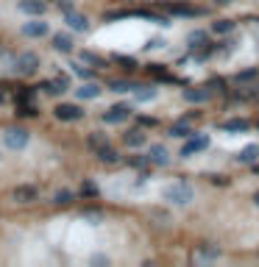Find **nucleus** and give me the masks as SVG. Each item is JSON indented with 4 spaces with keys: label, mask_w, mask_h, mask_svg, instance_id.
Segmentation results:
<instances>
[{
    "label": "nucleus",
    "mask_w": 259,
    "mask_h": 267,
    "mask_svg": "<svg viewBox=\"0 0 259 267\" xmlns=\"http://www.w3.org/2000/svg\"><path fill=\"white\" fill-rule=\"evenodd\" d=\"M164 200L173 203V206H187V203H192V187L184 184V181L170 184V187L164 190Z\"/></svg>",
    "instance_id": "obj_1"
},
{
    "label": "nucleus",
    "mask_w": 259,
    "mask_h": 267,
    "mask_svg": "<svg viewBox=\"0 0 259 267\" xmlns=\"http://www.w3.org/2000/svg\"><path fill=\"white\" fill-rule=\"evenodd\" d=\"M36 67H39V56H36V53H23V56H17V61H14L17 75H34Z\"/></svg>",
    "instance_id": "obj_2"
},
{
    "label": "nucleus",
    "mask_w": 259,
    "mask_h": 267,
    "mask_svg": "<svg viewBox=\"0 0 259 267\" xmlns=\"http://www.w3.org/2000/svg\"><path fill=\"white\" fill-rule=\"evenodd\" d=\"M6 145L11 150H23L28 145V131L26 128H9L6 131Z\"/></svg>",
    "instance_id": "obj_3"
},
{
    "label": "nucleus",
    "mask_w": 259,
    "mask_h": 267,
    "mask_svg": "<svg viewBox=\"0 0 259 267\" xmlns=\"http://www.w3.org/2000/svg\"><path fill=\"white\" fill-rule=\"evenodd\" d=\"M56 117H59L61 122L81 120V117H84V109H78V106H73V103H61V106H56Z\"/></svg>",
    "instance_id": "obj_4"
},
{
    "label": "nucleus",
    "mask_w": 259,
    "mask_h": 267,
    "mask_svg": "<svg viewBox=\"0 0 259 267\" xmlns=\"http://www.w3.org/2000/svg\"><path fill=\"white\" fill-rule=\"evenodd\" d=\"M207 145H209V137H187V142H184V147H181V156L198 153V150H204Z\"/></svg>",
    "instance_id": "obj_5"
},
{
    "label": "nucleus",
    "mask_w": 259,
    "mask_h": 267,
    "mask_svg": "<svg viewBox=\"0 0 259 267\" xmlns=\"http://www.w3.org/2000/svg\"><path fill=\"white\" fill-rule=\"evenodd\" d=\"M129 114H131L129 106H112V109H106V112H104V120L106 122H123Z\"/></svg>",
    "instance_id": "obj_6"
},
{
    "label": "nucleus",
    "mask_w": 259,
    "mask_h": 267,
    "mask_svg": "<svg viewBox=\"0 0 259 267\" xmlns=\"http://www.w3.org/2000/svg\"><path fill=\"white\" fill-rule=\"evenodd\" d=\"M67 25L73 28V31H78V34H84V31H89V20H86L84 14L70 11V14H67Z\"/></svg>",
    "instance_id": "obj_7"
},
{
    "label": "nucleus",
    "mask_w": 259,
    "mask_h": 267,
    "mask_svg": "<svg viewBox=\"0 0 259 267\" xmlns=\"http://www.w3.org/2000/svg\"><path fill=\"white\" fill-rule=\"evenodd\" d=\"M148 159H151L154 164H162L164 167V164L170 162V153H167V147L164 145H154L151 150H148Z\"/></svg>",
    "instance_id": "obj_8"
},
{
    "label": "nucleus",
    "mask_w": 259,
    "mask_h": 267,
    "mask_svg": "<svg viewBox=\"0 0 259 267\" xmlns=\"http://www.w3.org/2000/svg\"><path fill=\"white\" fill-rule=\"evenodd\" d=\"M20 11L39 17V14H45V3H42V0H23V3H20Z\"/></svg>",
    "instance_id": "obj_9"
},
{
    "label": "nucleus",
    "mask_w": 259,
    "mask_h": 267,
    "mask_svg": "<svg viewBox=\"0 0 259 267\" xmlns=\"http://www.w3.org/2000/svg\"><path fill=\"white\" fill-rule=\"evenodd\" d=\"M23 34L26 36H45L48 34V23H39V20L36 23H26L23 25Z\"/></svg>",
    "instance_id": "obj_10"
},
{
    "label": "nucleus",
    "mask_w": 259,
    "mask_h": 267,
    "mask_svg": "<svg viewBox=\"0 0 259 267\" xmlns=\"http://www.w3.org/2000/svg\"><path fill=\"white\" fill-rule=\"evenodd\" d=\"M14 200L17 203H31V200H36V190L34 187H17L14 190Z\"/></svg>",
    "instance_id": "obj_11"
},
{
    "label": "nucleus",
    "mask_w": 259,
    "mask_h": 267,
    "mask_svg": "<svg viewBox=\"0 0 259 267\" xmlns=\"http://www.w3.org/2000/svg\"><path fill=\"white\" fill-rule=\"evenodd\" d=\"M98 159H101L104 164H114V162H120V153H117L114 147L104 145V147H98Z\"/></svg>",
    "instance_id": "obj_12"
},
{
    "label": "nucleus",
    "mask_w": 259,
    "mask_h": 267,
    "mask_svg": "<svg viewBox=\"0 0 259 267\" xmlns=\"http://www.w3.org/2000/svg\"><path fill=\"white\" fill-rule=\"evenodd\" d=\"M53 48H56L59 53H70L73 50V39H70L67 34H56L53 36Z\"/></svg>",
    "instance_id": "obj_13"
},
{
    "label": "nucleus",
    "mask_w": 259,
    "mask_h": 267,
    "mask_svg": "<svg viewBox=\"0 0 259 267\" xmlns=\"http://www.w3.org/2000/svg\"><path fill=\"white\" fill-rule=\"evenodd\" d=\"M209 97V89H184V100L190 103H204Z\"/></svg>",
    "instance_id": "obj_14"
},
{
    "label": "nucleus",
    "mask_w": 259,
    "mask_h": 267,
    "mask_svg": "<svg viewBox=\"0 0 259 267\" xmlns=\"http://www.w3.org/2000/svg\"><path fill=\"white\" fill-rule=\"evenodd\" d=\"M76 92H78V97H81V100H92V97L101 95V86H98V84H84L81 89H76Z\"/></svg>",
    "instance_id": "obj_15"
},
{
    "label": "nucleus",
    "mask_w": 259,
    "mask_h": 267,
    "mask_svg": "<svg viewBox=\"0 0 259 267\" xmlns=\"http://www.w3.org/2000/svg\"><path fill=\"white\" fill-rule=\"evenodd\" d=\"M123 139H126V145H129V147H139V145H145V134H142L139 128L129 131V134H126Z\"/></svg>",
    "instance_id": "obj_16"
},
{
    "label": "nucleus",
    "mask_w": 259,
    "mask_h": 267,
    "mask_svg": "<svg viewBox=\"0 0 259 267\" xmlns=\"http://www.w3.org/2000/svg\"><path fill=\"white\" fill-rule=\"evenodd\" d=\"M257 156H259V147L257 145H248V147H242L240 156H237V162L242 164H251V162H257Z\"/></svg>",
    "instance_id": "obj_17"
},
{
    "label": "nucleus",
    "mask_w": 259,
    "mask_h": 267,
    "mask_svg": "<svg viewBox=\"0 0 259 267\" xmlns=\"http://www.w3.org/2000/svg\"><path fill=\"white\" fill-rule=\"evenodd\" d=\"M134 97H137L139 103H148V100L156 97V89H151V86H134Z\"/></svg>",
    "instance_id": "obj_18"
},
{
    "label": "nucleus",
    "mask_w": 259,
    "mask_h": 267,
    "mask_svg": "<svg viewBox=\"0 0 259 267\" xmlns=\"http://www.w3.org/2000/svg\"><path fill=\"white\" fill-rule=\"evenodd\" d=\"M170 137H192V128H190V122H176L170 128Z\"/></svg>",
    "instance_id": "obj_19"
},
{
    "label": "nucleus",
    "mask_w": 259,
    "mask_h": 267,
    "mask_svg": "<svg viewBox=\"0 0 259 267\" xmlns=\"http://www.w3.org/2000/svg\"><path fill=\"white\" fill-rule=\"evenodd\" d=\"M212 31H215V34H232L234 23H232V20H217L215 25H212Z\"/></svg>",
    "instance_id": "obj_20"
},
{
    "label": "nucleus",
    "mask_w": 259,
    "mask_h": 267,
    "mask_svg": "<svg viewBox=\"0 0 259 267\" xmlns=\"http://www.w3.org/2000/svg\"><path fill=\"white\" fill-rule=\"evenodd\" d=\"M226 131H248V120H240V117H234V120H229L223 125Z\"/></svg>",
    "instance_id": "obj_21"
},
{
    "label": "nucleus",
    "mask_w": 259,
    "mask_h": 267,
    "mask_svg": "<svg viewBox=\"0 0 259 267\" xmlns=\"http://www.w3.org/2000/svg\"><path fill=\"white\" fill-rule=\"evenodd\" d=\"M204 42H209L207 31H192V34H190V45H192V48H198V45H204Z\"/></svg>",
    "instance_id": "obj_22"
},
{
    "label": "nucleus",
    "mask_w": 259,
    "mask_h": 267,
    "mask_svg": "<svg viewBox=\"0 0 259 267\" xmlns=\"http://www.w3.org/2000/svg\"><path fill=\"white\" fill-rule=\"evenodd\" d=\"M170 11L173 14H179V17H195V14H198V11L190 9V6H170Z\"/></svg>",
    "instance_id": "obj_23"
},
{
    "label": "nucleus",
    "mask_w": 259,
    "mask_h": 267,
    "mask_svg": "<svg viewBox=\"0 0 259 267\" xmlns=\"http://www.w3.org/2000/svg\"><path fill=\"white\" fill-rule=\"evenodd\" d=\"M257 75H259V70L251 67V70H242V73H237V81H240V84H245V81H254Z\"/></svg>",
    "instance_id": "obj_24"
},
{
    "label": "nucleus",
    "mask_w": 259,
    "mask_h": 267,
    "mask_svg": "<svg viewBox=\"0 0 259 267\" xmlns=\"http://www.w3.org/2000/svg\"><path fill=\"white\" fill-rule=\"evenodd\" d=\"M56 203H59V206H67V203H73V192L70 190H61V192H56Z\"/></svg>",
    "instance_id": "obj_25"
},
{
    "label": "nucleus",
    "mask_w": 259,
    "mask_h": 267,
    "mask_svg": "<svg viewBox=\"0 0 259 267\" xmlns=\"http://www.w3.org/2000/svg\"><path fill=\"white\" fill-rule=\"evenodd\" d=\"M81 195H86V198H95V195H98V187L92 181H84V184H81Z\"/></svg>",
    "instance_id": "obj_26"
},
{
    "label": "nucleus",
    "mask_w": 259,
    "mask_h": 267,
    "mask_svg": "<svg viewBox=\"0 0 259 267\" xmlns=\"http://www.w3.org/2000/svg\"><path fill=\"white\" fill-rule=\"evenodd\" d=\"M89 145H92V147H95V150H98V147L109 145V142H106V137H104V134H98V131H95V134L89 137Z\"/></svg>",
    "instance_id": "obj_27"
},
{
    "label": "nucleus",
    "mask_w": 259,
    "mask_h": 267,
    "mask_svg": "<svg viewBox=\"0 0 259 267\" xmlns=\"http://www.w3.org/2000/svg\"><path fill=\"white\" fill-rule=\"evenodd\" d=\"M198 256L201 259H217V256H220V250H217V248H207V245H204V248L198 250Z\"/></svg>",
    "instance_id": "obj_28"
},
{
    "label": "nucleus",
    "mask_w": 259,
    "mask_h": 267,
    "mask_svg": "<svg viewBox=\"0 0 259 267\" xmlns=\"http://www.w3.org/2000/svg\"><path fill=\"white\" fill-rule=\"evenodd\" d=\"M73 73H76V75H81L84 81H89V78H92V70L81 67V64H73Z\"/></svg>",
    "instance_id": "obj_29"
},
{
    "label": "nucleus",
    "mask_w": 259,
    "mask_h": 267,
    "mask_svg": "<svg viewBox=\"0 0 259 267\" xmlns=\"http://www.w3.org/2000/svg\"><path fill=\"white\" fill-rule=\"evenodd\" d=\"M17 114H20V117H34V114H36V109H34L31 103H23V106L17 109Z\"/></svg>",
    "instance_id": "obj_30"
},
{
    "label": "nucleus",
    "mask_w": 259,
    "mask_h": 267,
    "mask_svg": "<svg viewBox=\"0 0 259 267\" xmlns=\"http://www.w3.org/2000/svg\"><path fill=\"white\" fill-rule=\"evenodd\" d=\"M112 89H114V92H129L131 84H129V81H112Z\"/></svg>",
    "instance_id": "obj_31"
},
{
    "label": "nucleus",
    "mask_w": 259,
    "mask_h": 267,
    "mask_svg": "<svg viewBox=\"0 0 259 267\" xmlns=\"http://www.w3.org/2000/svg\"><path fill=\"white\" fill-rule=\"evenodd\" d=\"M151 73H154L156 78H164V81H170V75H167V70H162L159 64H151Z\"/></svg>",
    "instance_id": "obj_32"
},
{
    "label": "nucleus",
    "mask_w": 259,
    "mask_h": 267,
    "mask_svg": "<svg viewBox=\"0 0 259 267\" xmlns=\"http://www.w3.org/2000/svg\"><path fill=\"white\" fill-rule=\"evenodd\" d=\"M148 162H151V159H145V156H139V159H131V167H145Z\"/></svg>",
    "instance_id": "obj_33"
},
{
    "label": "nucleus",
    "mask_w": 259,
    "mask_h": 267,
    "mask_svg": "<svg viewBox=\"0 0 259 267\" xmlns=\"http://www.w3.org/2000/svg\"><path fill=\"white\" fill-rule=\"evenodd\" d=\"M139 125H145V128H154L156 120H154V117H139Z\"/></svg>",
    "instance_id": "obj_34"
},
{
    "label": "nucleus",
    "mask_w": 259,
    "mask_h": 267,
    "mask_svg": "<svg viewBox=\"0 0 259 267\" xmlns=\"http://www.w3.org/2000/svg\"><path fill=\"white\" fill-rule=\"evenodd\" d=\"M114 61H120L126 67H134V59H129V56H114Z\"/></svg>",
    "instance_id": "obj_35"
},
{
    "label": "nucleus",
    "mask_w": 259,
    "mask_h": 267,
    "mask_svg": "<svg viewBox=\"0 0 259 267\" xmlns=\"http://www.w3.org/2000/svg\"><path fill=\"white\" fill-rule=\"evenodd\" d=\"M84 61H92V64H104V61L98 59L95 53H84Z\"/></svg>",
    "instance_id": "obj_36"
},
{
    "label": "nucleus",
    "mask_w": 259,
    "mask_h": 267,
    "mask_svg": "<svg viewBox=\"0 0 259 267\" xmlns=\"http://www.w3.org/2000/svg\"><path fill=\"white\" fill-rule=\"evenodd\" d=\"M212 184H217V187H226V184H229V178H223V175H212Z\"/></svg>",
    "instance_id": "obj_37"
},
{
    "label": "nucleus",
    "mask_w": 259,
    "mask_h": 267,
    "mask_svg": "<svg viewBox=\"0 0 259 267\" xmlns=\"http://www.w3.org/2000/svg\"><path fill=\"white\" fill-rule=\"evenodd\" d=\"M254 203H257V206H259V190L254 192Z\"/></svg>",
    "instance_id": "obj_38"
}]
</instances>
